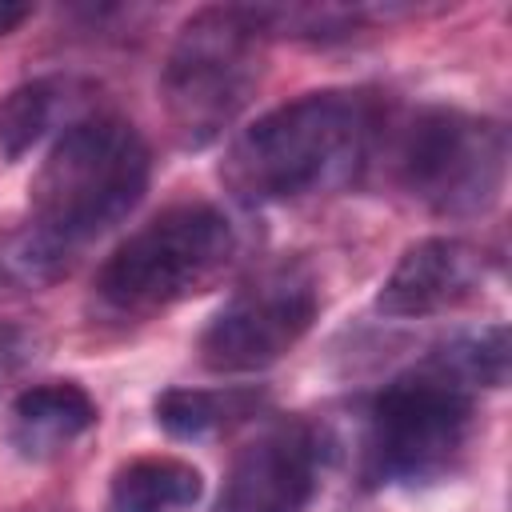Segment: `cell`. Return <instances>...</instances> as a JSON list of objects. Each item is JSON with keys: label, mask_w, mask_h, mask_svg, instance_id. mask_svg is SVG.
Here are the masks:
<instances>
[{"label": "cell", "mask_w": 512, "mask_h": 512, "mask_svg": "<svg viewBox=\"0 0 512 512\" xmlns=\"http://www.w3.org/2000/svg\"><path fill=\"white\" fill-rule=\"evenodd\" d=\"M152 152L116 112H88L48 148L28 188V224L12 264L24 280H56L76 256L116 228L148 192Z\"/></svg>", "instance_id": "cell-1"}, {"label": "cell", "mask_w": 512, "mask_h": 512, "mask_svg": "<svg viewBox=\"0 0 512 512\" xmlns=\"http://www.w3.org/2000/svg\"><path fill=\"white\" fill-rule=\"evenodd\" d=\"M376 104L352 88L304 92L256 116L224 152L220 180L240 204H280L344 184L368 156Z\"/></svg>", "instance_id": "cell-2"}, {"label": "cell", "mask_w": 512, "mask_h": 512, "mask_svg": "<svg viewBox=\"0 0 512 512\" xmlns=\"http://www.w3.org/2000/svg\"><path fill=\"white\" fill-rule=\"evenodd\" d=\"M268 40V20L252 4H212L180 24L160 68V104L180 148H208L244 112Z\"/></svg>", "instance_id": "cell-3"}, {"label": "cell", "mask_w": 512, "mask_h": 512, "mask_svg": "<svg viewBox=\"0 0 512 512\" xmlns=\"http://www.w3.org/2000/svg\"><path fill=\"white\" fill-rule=\"evenodd\" d=\"M236 228L224 208L188 200L156 212L124 236L92 280V300L116 320H148L224 276Z\"/></svg>", "instance_id": "cell-4"}, {"label": "cell", "mask_w": 512, "mask_h": 512, "mask_svg": "<svg viewBox=\"0 0 512 512\" xmlns=\"http://www.w3.org/2000/svg\"><path fill=\"white\" fill-rule=\"evenodd\" d=\"M476 428L472 392L420 360L372 400L360 436V476L372 488H424L448 480Z\"/></svg>", "instance_id": "cell-5"}, {"label": "cell", "mask_w": 512, "mask_h": 512, "mask_svg": "<svg viewBox=\"0 0 512 512\" xmlns=\"http://www.w3.org/2000/svg\"><path fill=\"white\" fill-rule=\"evenodd\" d=\"M508 176V132L492 116L420 108L396 140L400 188L444 220L484 216Z\"/></svg>", "instance_id": "cell-6"}, {"label": "cell", "mask_w": 512, "mask_h": 512, "mask_svg": "<svg viewBox=\"0 0 512 512\" xmlns=\"http://www.w3.org/2000/svg\"><path fill=\"white\" fill-rule=\"evenodd\" d=\"M320 316V284L308 264L280 260L240 284L200 332V364L208 372H260L292 352Z\"/></svg>", "instance_id": "cell-7"}, {"label": "cell", "mask_w": 512, "mask_h": 512, "mask_svg": "<svg viewBox=\"0 0 512 512\" xmlns=\"http://www.w3.org/2000/svg\"><path fill=\"white\" fill-rule=\"evenodd\" d=\"M324 468V436L312 420H280L256 432L228 464L212 512H308Z\"/></svg>", "instance_id": "cell-8"}, {"label": "cell", "mask_w": 512, "mask_h": 512, "mask_svg": "<svg viewBox=\"0 0 512 512\" xmlns=\"http://www.w3.org/2000/svg\"><path fill=\"white\" fill-rule=\"evenodd\" d=\"M484 252L456 236H424L404 248L376 292V312L392 320H424L460 308L484 288Z\"/></svg>", "instance_id": "cell-9"}, {"label": "cell", "mask_w": 512, "mask_h": 512, "mask_svg": "<svg viewBox=\"0 0 512 512\" xmlns=\"http://www.w3.org/2000/svg\"><path fill=\"white\" fill-rule=\"evenodd\" d=\"M92 428H96V400L72 380L32 384L8 408V448L28 464L56 460Z\"/></svg>", "instance_id": "cell-10"}, {"label": "cell", "mask_w": 512, "mask_h": 512, "mask_svg": "<svg viewBox=\"0 0 512 512\" xmlns=\"http://www.w3.org/2000/svg\"><path fill=\"white\" fill-rule=\"evenodd\" d=\"M88 112H92V84H84L76 76L24 80L0 100V156L4 160H20L48 132H56L60 120L76 124Z\"/></svg>", "instance_id": "cell-11"}, {"label": "cell", "mask_w": 512, "mask_h": 512, "mask_svg": "<svg viewBox=\"0 0 512 512\" xmlns=\"http://www.w3.org/2000/svg\"><path fill=\"white\" fill-rule=\"evenodd\" d=\"M204 496L200 468L180 456H136L112 472L104 512H188Z\"/></svg>", "instance_id": "cell-12"}, {"label": "cell", "mask_w": 512, "mask_h": 512, "mask_svg": "<svg viewBox=\"0 0 512 512\" xmlns=\"http://www.w3.org/2000/svg\"><path fill=\"white\" fill-rule=\"evenodd\" d=\"M268 396L260 388H168L156 396V424L176 440H208L252 420Z\"/></svg>", "instance_id": "cell-13"}, {"label": "cell", "mask_w": 512, "mask_h": 512, "mask_svg": "<svg viewBox=\"0 0 512 512\" xmlns=\"http://www.w3.org/2000/svg\"><path fill=\"white\" fill-rule=\"evenodd\" d=\"M508 328L484 324L476 332H464L448 344H440L428 360L444 368L452 380H460L468 392L476 388H504L508 384Z\"/></svg>", "instance_id": "cell-14"}, {"label": "cell", "mask_w": 512, "mask_h": 512, "mask_svg": "<svg viewBox=\"0 0 512 512\" xmlns=\"http://www.w3.org/2000/svg\"><path fill=\"white\" fill-rule=\"evenodd\" d=\"M40 336L24 324H0V392L36 360Z\"/></svg>", "instance_id": "cell-15"}, {"label": "cell", "mask_w": 512, "mask_h": 512, "mask_svg": "<svg viewBox=\"0 0 512 512\" xmlns=\"http://www.w3.org/2000/svg\"><path fill=\"white\" fill-rule=\"evenodd\" d=\"M28 16H32V8H28V4H8V0H0V36L16 32Z\"/></svg>", "instance_id": "cell-16"}, {"label": "cell", "mask_w": 512, "mask_h": 512, "mask_svg": "<svg viewBox=\"0 0 512 512\" xmlns=\"http://www.w3.org/2000/svg\"><path fill=\"white\" fill-rule=\"evenodd\" d=\"M16 512H72L64 504H28V508H16Z\"/></svg>", "instance_id": "cell-17"}]
</instances>
